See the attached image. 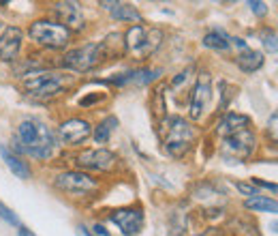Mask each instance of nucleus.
<instances>
[{"instance_id": "1", "label": "nucleus", "mask_w": 278, "mask_h": 236, "mask_svg": "<svg viewBox=\"0 0 278 236\" xmlns=\"http://www.w3.org/2000/svg\"><path fill=\"white\" fill-rule=\"evenodd\" d=\"M17 140L24 146V152L34 159H50L54 152V135L37 118H26L19 123Z\"/></svg>"}, {"instance_id": "2", "label": "nucleus", "mask_w": 278, "mask_h": 236, "mask_svg": "<svg viewBox=\"0 0 278 236\" xmlns=\"http://www.w3.org/2000/svg\"><path fill=\"white\" fill-rule=\"evenodd\" d=\"M124 50L135 58V61H146L148 56H152L163 43V30L143 26V24H135L124 32Z\"/></svg>"}, {"instance_id": "3", "label": "nucleus", "mask_w": 278, "mask_h": 236, "mask_svg": "<svg viewBox=\"0 0 278 236\" xmlns=\"http://www.w3.org/2000/svg\"><path fill=\"white\" fill-rule=\"evenodd\" d=\"M67 86V77L52 73V71H26V80H24V90H26L30 97L45 101L52 99L56 94H60Z\"/></svg>"}, {"instance_id": "4", "label": "nucleus", "mask_w": 278, "mask_h": 236, "mask_svg": "<svg viewBox=\"0 0 278 236\" xmlns=\"http://www.w3.org/2000/svg\"><path fill=\"white\" fill-rule=\"evenodd\" d=\"M28 34L32 41H37L43 47H50V50H62L71 41V30L65 28L60 22H50V19L32 22Z\"/></svg>"}, {"instance_id": "5", "label": "nucleus", "mask_w": 278, "mask_h": 236, "mask_svg": "<svg viewBox=\"0 0 278 236\" xmlns=\"http://www.w3.org/2000/svg\"><path fill=\"white\" fill-rule=\"evenodd\" d=\"M195 142V129H193L184 118L174 116L169 118L167 135H165V150L172 157H182Z\"/></svg>"}, {"instance_id": "6", "label": "nucleus", "mask_w": 278, "mask_h": 236, "mask_svg": "<svg viewBox=\"0 0 278 236\" xmlns=\"http://www.w3.org/2000/svg\"><path fill=\"white\" fill-rule=\"evenodd\" d=\"M105 58L103 43H88L77 50H71L62 56V67L75 71V73H88Z\"/></svg>"}, {"instance_id": "7", "label": "nucleus", "mask_w": 278, "mask_h": 236, "mask_svg": "<svg viewBox=\"0 0 278 236\" xmlns=\"http://www.w3.org/2000/svg\"><path fill=\"white\" fill-rule=\"evenodd\" d=\"M255 146H257L255 133H252L250 129H244V131L223 140L221 155L229 161H246V159H250L252 152H255Z\"/></svg>"}, {"instance_id": "8", "label": "nucleus", "mask_w": 278, "mask_h": 236, "mask_svg": "<svg viewBox=\"0 0 278 236\" xmlns=\"http://www.w3.org/2000/svg\"><path fill=\"white\" fill-rule=\"evenodd\" d=\"M56 189L71 195H86L92 193L96 189V181L92 179L90 174L86 172H79V170H71V172H62L54 179Z\"/></svg>"}, {"instance_id": "9", "label": "nucleus", "mask_w": 278, "mask_h": 236, "mask_svg": "<svg viewBox=\"0 0 278 236\" xmlns=\"http://www.w3.org/2000/svg\"><path fill=\"white\" fill-rule=\"evenodd\" d=\"M210 99H212V80L208 73H201L193 86V92H190V108H188V114L193 121H199L203 116L205 108L210 105Z\"/></svg>"}, {"instance_id": "10", "label": "nucleus", "mask_w": 278, "mask_h": 236, "mask_svg": "<svg viewBox=\"0 0 278 236\" xmlns=\"http://www.w3.org/2000/svg\"><path fill=\"white\" fill-rule=\"evenodd\" d=\"M77 168L83 170H96V172H107L114 168L116 155L107 148H94V150H83L75 157Z\"/></svg>"}, {"instance_id": "11", "label": "nucleus", "mask_w": 278, "mask_h": 236, "mask_svg": "<svg viewBox=\"0 0 278 236\" xmlns=\"http://www.w3.org/2000/svg\"><path fill=\"white\" fill-rule=\"evenodd\" d=\"M90 135H92V127L90 123L81 121V118H71V121L58 127V137L67 146H77L81 142H86Z\"/></svg>"}, {"instance_id": "12", "label": "nucleus", "mask_w": 278, "mask_h": 236, "mask_svg": "<svg viewBox=\"0 0 278 236\" xmlns=\"http://www.w3.org/2000/svg\"><path fill=\"white\" fill-rule=\"evenodd\" d=\"M112 221L126 236H137L143 228V212L139 208H120L112 212Z\"/></svg>"}, {"instance_id": "13", "label": "nucleus", "mask_w": 278, "mask_h": 236, "mask_svg": "<svg viewBox=\"0 0 278 236\" xmlns=\"http://www.w3.org/2000/svg\"><path fill=\"white\" fill-rule=\"evenodd\" d=\"M22 47V30L17 26H9L0 34V61L13 63Z\"/></svg>"}, {"instance_id": "14", "label": "nucleus", "mask_w": 278, "mask_h": 236, "mask_svg": "<svg viewBox=\"0 0 278 236\" xmlns=\"http://www.w3.org/2000/svg\"><path fill=\"white\" fill-rule=\"evenodd\" d=\"M56 15L60 17V24L65 28H83V13H81V7L77 3H56L54 5Z\"/></svg>"}, {"instance_id": "15", "label": "nucleus", "mask_w": 278, "mask_h": 236, "mask_svg": "<svg viewBox=\"0 0 278 236\" xmlns=\"http://www.w3.org/2000/svg\"><path fill=\"white\" fill-rule=\"evenodd\" d=\"M248 123H250V118L244 116V114H225L221 118L219 127H216V133L223 135V137L236 135L240 131H244V129H248Z\"/></svg>"}, {"instance_id": "16", "label": "nucleus", "mask_w": 278, "mask_h": 236, "mask_svg": "<svg viewBox=\"0 0 278 236\" xmlns=\"http://www.w3.org/2000/svg\"><path fill=\"white\" fill-rule=\"evenodd\" d=\"M0 152H3V159H5V163L9 165V170L13 172L17 179H22V181H26V179H30V168H28V163L24 161L22 157H17V155H13L11 150H7L5 146L0 148Z\"/></svg>"}, {"instance_id": "17", "label": "nucleus", "mask_w": 278, "mask_h": 236, "mask_svg": "<svg viewBox=\"0 0 278 236\" xmlns=\"http://www.w3.org/2000/svg\"><path fill=\"white\" fill-rule=\"evenodd\" d=\"M236 63H238V67L242 71H244V73H255V71L261 69V65H263V54L255 52V50H248V47H246L242 54H238Z\"/></svg>"}, {"instance_id": "18", "label": "nucleus", "mask_w": 278, "mask_h": 236, "mask_svg": "<svg viewBox=\"0 0 278 236\" xmlns=\"http://www.w3.org/2000/svg\"><path fill=\"white\" fill-rule=\"evenodd\" d=\"M244 206L248 210H257V212H272V215H278V202L272 198H265V195H255V198H248Z\"/></svg>"}, {"instance_id": "19", "label": "nucleus", "mask_w": 278, "mask_h": 236, "mask_svg": "<svg viewBox=\"0 0 278 236\" xmlns=\"http://www.w3.org/2000/svg\"><path fill=\"white\" fill-rule=\"evenodd\" d=\"M110 13H112V17L118 19V22H137V24L141 22L139 11L133 7V5H126V3H116Z\"/></svg>"}, {"instance_id": "20", "label": "nucleus", "mask_w": 278, "mask_h": 236, "mask_svg": "<svg viewBox=\"0 0 278 236\" xmlns=\"http://www.w3.org/2000/svg\"><path fill=\"white\" fill-rule=\"evenodd\" d=\"M203 45L210 47V50L227 52L229 47H231V39H229L223 30H214V32H208V34L203 37Z\"/></svg>"}, {"instance_id": "21", "label": "nucleus", "mask_w": 278, "mask_h": 236, "mask_svg": "<svg viewBox=\"0 0 278 236\" xmlns=\"http://www.w3.org/2000/svg\"><path fill=\"white\" fill-rule=\"evenodd\" d=\"M116 125H118V118H116V116H107L105 121L94 129V142H99V144H105V142L110 140L112 131L116 129Z\"/></svg>"}, {"instance_id": "22", "label": "nucleus", "mask_w": 278, "mask_h": 236, "mask_svg": "<svg viewBox=\"0 0 278 236\" xmlns=\"http://www.w3.org/2000/svg\"><path fill=\"white\" fill-rule=\"evenodd\" d=\"M152 112L154 116L159 118H165V94H163V86H159L154 90V97H152Z\"/></svg>"}, {"instance_id": "23", "label": "nucleus", "mask_w": 278, "mask_h": 236, "mask_svg": "<svg viewBox=\"0 0 278 236\" xmlns=\"http://www.w3.org/2000/svg\"><path fill=\"white\" fill-rule=\"evenodd\" d=\"M261 41H263V47L268 52H278V34L274 30H263Z\"/></svg>"}, {"instance_id": "24", "label": "nucleus", "mask_w": 278, "mask_h": 236, "mask_svg": "<svg viewBox=\"0 0 278 236\" xmlns=\"http://www.w3.org/2000/svg\"><path fill=\"white\" fill-rule=\"evenodd\" d=\"M0 219L3 221H7L9 226H15V228H19V219H17V215L11 208H7L3 202H0Z\"/></svg>"}, {"instance_id": "25", "label": "nucleus", "mask_w": 278, "mask_h": 236, "mask_svg": "<svg viewBox=\"0 0 278 236\" xmlns=\"http://www.w3.org/2000/svg\"><path fill=\"white\" fill-rule=\"evenodd\" d=\"M268 133H270V137L278 144V112H274V114L270 116V121H268Z\"/></svg>"}, {"instance_id": "26", "label": "nucleus", "mask_w": 278, "mask_h": 236, "mask_svg": "<svg viewBox=\"0 0 278 236\" xmlns=\"http://www.w3.org/2000/svg\"><path fill=\"white\" fill-rule=\"evenodd\" d=\"M248 7H250V11L255 15H259V17H263L265 13H268V5L265 3H261V0H250L248 3Z\"/></svg>"}, {"instance_id": "27", "label": "nucleus", "mask_w": 278, "mask_h": 236, "mask_svg": "<svg viewBox=\"0 0 278 236\" xmlns=\"http://www.w3.org/2000/svg\"><path fill=\"white\" fill-rule=\"evenodd\" d=\"M236 187H238V191H240V193H244V195H248V198H255V195H259V191H257V187H255V185L238 183Z\"/></svg>"}, {"instance_id": "28", "label": "nucleus", "mask_w": 278, "mask_h": 236, "mask_svg": "<svg viewBox=\"0 0 278 236\" xmlns=\"http://www.w3.org/2000/svg\"><path fill=\"white\" fill-rule=\"evenodd\" d=\"M190 73H193V67L184 69V71H182V73H178V75L174 77V82H172V86H174V88H178L180 84H184V82H186V80L190 77Z\"/></svg>"}, {"instance_id": "29", "label": "nucleus", "mask_w": 278, "mask_h": 236, "mask_svg": "<svg viewBox=\"0 0 278 236\" xmlns=\"http://www.w3.org/2000/svg\"><path fill=\"white\" fill-rule=\"evenodd\" d=\"M252 185H259V187H265V189H270V191H278V185L274 183H268V181H261V179H252Z\"/></svg>"}, {"instance_id": "30", "label": "nucleus", "mask_w": 278, "mask_h": 236, "mask_svg": "<svg viewBox=\"0 0 278 236\" xmlns=\"http://www.w3.org/2000/svg\"><path fill=\"white\" fill-rule=\"evenodd\" d=\"M94 234H96V236H112L110 232H107V230L101 226V223H96V226H94Z\"/></svg>"}, {"instance_id": "31", "label": "nucleus", "mask_w": 278, "mask_h": 236, "mask_svg": "<svg viewBox=\"0 0 278 236\" xmlns=\"http://www.w3.org/2000/svg\"><path fill=\"white\" fill-rule=\"evenodd\" d=\"M96 101H99V97H86V99H81V101H79V105H83V108H86V105L96 103Z\"/></svg>"}, {"instance_id": "32", "label": "nucleus", "mask_w": 278, "mask_h": 236, "mask_svg": "<svg viewBox=\"0 0 278 236\" xmlns=\"http://www.w3.org/2000/svg\"><path fill=\"white\" fill-rule=\"evenodd\" d=\"M75 234H77V236H92V234H90V232H88L86 228H83V226H77V230H75Z\"/></svg>"}, {"instance_id": "33", "label": "nucleus", "mask_w": 278, "mask_h": 236, "mask_svg": "<svg viewBox=\"0 0 278 236\" xmlns=\"http://www.w3.org/2000/svg\"><path fill=\"white\" fill-rule=\"evenodd\" d=\"M17 234H19V236H34V234H32V232H30L28 228H24V226H19V230H17Z\"/></svg>"}, {"instance_id": "34", "label": "nucleus", "mask_w": 278, "mask_h": 236, "mask_svg": "<svg viewBox=\"0 0 278 236\" xmlns=\"http://www.w3.org/2000/svg\"><path fill=\"white\" fill-rule=\"evenodd\" d=\"M276 34H278V32H276Z\"/></svg>"}]
</instances>
